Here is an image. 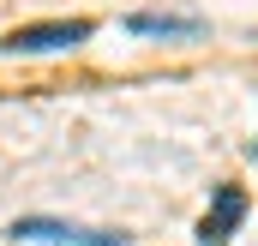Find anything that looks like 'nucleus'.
I'll list each match as a JSON object with an SVG mask.
<instances>
[{
	"label": "nucleus",
	"mask_w": 258,
	"mask_h": 246,
	"mask_svg": "<svg viewBox=\"0 0 258 246\" xmlns=\"http://www.w3.org/2000/svg\"><path fill=\"white\" fill-rule=\"evenodd\" d=\"M12 240H54V246H126V234H108V228H78L60 216H18L12 222Z\"/></svg>",
	"instance_id": "nucleus-1"
},
{
	"label": "nucleus",
	"mask_w": 258,
	"mask_h": 246,
	"mask_svg": "<svg viewBox=\"0 0 258 246\" xmlns=\"http://www.w3.org/2000/svg\"><path fill=\"white\" fill-rule=\"evenodd\" d=\"M90 18H60V24H24L6 36L12 54H48V48H72V42H90Z\"/></svg>",
	"instance_id": "nucleus-2"
},
{
	"label": "nucleus",
	"mask_w": 258,
	"mask_h": 246,
	"mask_svg": "<svg viewBox=\"0 0 258 246\" xmlns=\"http://www.w3.org/2000/svg\"><path fill=\"white\" fill-rule=\"evenodd\" d=\"M240 216H246V198H240L234 186H222V192H216V210L198 222V240H204V246H222L228 234H234V222H240Z\"/></svg>",
	"instance_id": "nucleus-3"
},
{
	"label": "nucleus",
	"mask_w": 258,
	"mask_h": 246,
	"mask_svg": "<svg viewBox=\"0 0 258 246\" xmlns=\"http://www.w3.org/2000/svg\"><path fill=\"white\" fill-rule=\"evenodd\" d=\"M132 30L138 36H192L198 18L192 12H132Z\"/></svg>",
	"instance_id": "nucleus-4"
}]
</instances>
